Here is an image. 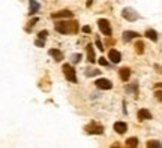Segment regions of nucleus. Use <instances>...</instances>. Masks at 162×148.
Returning a JSON list of instances; mask_svg holds the SVG:
<instances>
[{"instance_id": "obj_1", "label": "nucleus", "mask_w": 162, "mask_h": 148, "mask_svg": "<svg viewBox=\"0 0 162 148\" xmlns=\"http://www.w3.org/2000/svg\"><path fill=\"white\" fill-rule=\"evenodd\" d=\"M62 70H63V73H65V76H66L68 81H71V82H77V73H75V69H74L69 63L63 64Z\"/></svg>"}, {"instance_id": "obj_2", "label": "nucleus", "mask_w": 162, "mask_h": 148, "mask_svg": "<svg viewBox=\"0 0 162 148\" xmlns=\"http://www.w3.org/2000/svg\"><path fill=\"white\" fill-rule=\"evenodd\" d=\"M84 130H86V133H89V135H102L104 133V127L101 126V124H98V123H90V124H87L86 127H84Z\"/></svg>"}, {"instance_id": "obj_3", "label": "nucleus", "mask_w": 162, "mask_h": 148, "mask_svg": "<svg viewBox=\"0 0 162 148\" xmlns=\"http://www.w3.org/2000/svg\"><path fill=\"white\" fill-rule=\"evenodd\" d=\"M122 17H123L125 20H128V21H135V20H138V18H140L138 12H135V11H134V9H131V8L123 9V11H122Z\"/></svg>"}, {"instance_id": "obj_4", "label": "nucleus", "mask_w": 162, "mask_h": 148, "mask_svg": "<svg viewBox=\"0 0 162 148\" xmlns=\"http://www.w3.org/2000/svg\"><path fill=\"white\" fill-rule=\"evenodd\" d=\"M98 26H99V30H101L105 36H111V26H110V21H108V20L101 18V20L98 21Z\"/></svg>"}, {"instance_id": "obj_5", "label": "nucleus", "mask_w": 162, "mask_h": 148, "mask_svg": "<svg viewBox=\"0 0 162 148\" xmlns=\"http://www.w3.org/2000/svg\"><path fill=\"white\" fill-rule=\"evenodd\" d=\"M54 29H56V32H59L60 35H68V33H71V32H69V21H59V23L54 24Z\"/></svg>"}, {"instance_id": "obj_6", "label": "nucleus", "mask_w": 162, "mask_h": 148, "mask_svg": "<svg viewBox=\"0 0 162 148\" xmlns=\"http://www.w3.org/2000/svg\"><path fill=\"white\" fill-rule=\"evenodd\" d=\"M95 85H96L99 90H110V88H113V82H111L110 79H107V78H99V79H96V81H95Z\"/></svg>"}, {"instance_id": "obj_7", "label": "nucleus", "mask_w": 162, "mask_h": 148, "mask_svg": "<svg viewBox=\"0 0 162 148\" xmlns=\"http://www.w3.org/2000/svg\"><path fill=\"white\" fill-rule=\"evenodd\" d=\"M108 58H110L113 63H119L120 58H122V54H120L117 50H110V51H108Z\"/></svg>"}, {"instance_id": "obj_8", "label": "nucleus", "mask_w": 162, "mask_h": 148, "mask_svg": "<svg viewBox=\"0 0 162 148\" xmlns=\"http://www.w3.org/2000/svg\"><path fill=\"white\" fill-rule=\"evenodd\" d=\"M114 130H116L119 135H123V133H126V130H128V124L123 123V121H117V123H114Z\"/></svg>"}, {"instance_id": "obj_9", "label": "nucleus", "mask_w": 162, "mask_h": 148, "mask_svg": "<svg viewBox=\"0 0 162 148\" xmlns=\"http://www.w3.org/2000/svg\"><path fill=\"white\" fill-rule=\"evenodd\" d=\"M71 17H72V12H71L69 9H63V11L54 12V14L51 15V18H71Z\"/></svg>"}, {"instance_id": "obj_10", "label": "nucleus", "mask_w": 162, "mask_h": 148, "mask_svg": "<svg viewBox=\"0 0 162 148\" xmlns=\"http://www.w3.org/2000/svg\"><path fill=\"white\" fill-rule=\"evenodd\" d=\"M48 54H50L51 57H54V60H56V61H62V60H63V53H62L60 50L51 48V50L48 51Z\"/></svg>"}, {"instance_id": "obj_11", "label": "nucleus", "mask_w": 162, "mask_h": 148, "mask_svg": "<svg viewBox=\"0 0 162 148\" xmlns=\"http://www.w3.org/2000/svg\"><path fill=\"white\" fill-rule=\"evenodd\" d=\"M119 76L122 81H129V76H131V69L129 67H122L119 70Z\"/></svg>"}, {"instance_id": "obj_12", "label": "nucleus", "mask_w": 162, "mask_h": 148, "mask_svg": "<svg viewBox=\"0 0 162 148\" xmlns=\"http://www.w3.org/2000/svg\"><path fill=\"white\" fill-rule=\"evenodd\" d=\"M87 60L90 63H95L96 61V56H95V50H93V45L92 44L87 45Z\"/></svg>"}, {"instance_id": "obj_13", "label": "nucleus", "mask_w": 162, "mask_h": 148, "mask_svg": "<svg viewBox=\"0 0 162 148\" xmlns=\"http://www.w3.org/2000/svg\"><path fill=\"white\" fill-rule=\"evenodd\" d=\"M137 115H138V120H140V121H144V120H150V118H152V114H150V111H147V109H140Z\"/></svg>"}, {"instance_id": "obj_14", "label": "nucleus", "mask_w": 162, "mask_h": 148, "mask_svg": "<svg viewBox=\"0 0 162 148\" xmlns=\"http://www.w3.org/2000/svg\"><path fill=\"white\" fill-rule=\"evenodd\" d=\"M138 36H140V35H138L137 32H129V30H128V32L123 33V41H125V42H129V41H132L134 38H138Z\"/></svg>"}, {"instance_id": "obj_15", "label": "nucleus", "mask_w": 162, "mask_h": 148, "mask_svg": "<svg viewBox=\"0 0 162 148\" xmlns=\"http://www.w3.org/2000/svg\"><path fill=\"white\" fill-rule=\"evenodd\" d=\"M126 148H138V139L135 136L126 139Z\"/></svg>"}, {"instance_id": "obj_16", "label": "nucleus", "mask_w": 162, "mask_h": 148, "mask_svg": "<svg viewBox=\"0 0 162 148\" xmlns=\"http://www.w3.org/2000/svg\"><path fill=\"white\" fill-rule=\"evenodd\" d=\"M39 8H41L39 2H30V11H29V14H30V15L36 14V12L39 11Z\"/></svg>"}, {"instance_id": "obj_17", "label": "nucleus", "mask_w": 162, "mask_h": 148, "mask_svg": "<svg viewBox=\"0 0 162 148\" xmlns=\"http://www.w3.org/2000/svg\"><path fill=\"white\" fill-rule=\"evenodd\" d=\"M146 38H149L150 41L156 42V41H158V33H156L155 30H152V29H150V30H147V32H146Z\"/></svg>"}, {"instance_id": "obj_18", "label": "nucleus", "mask_w": 162, "mask_h": 148, "mask_svg": "<svg viewBox=\"0 0 162 148\" xmlns=\"http://www.w3.org/2000/svg\"><path fill=\"white\" fill-rule=\"evenodd\" d=\"M147 148H162V144L159 141H149L147 142Z\"/></svg>"}, {"instance_id": "obj_19", "label": "nucleus", "mask_w": 162, "mask_h": 148, "mask_svg": "<svg viewBox=\"0 0 162 148\" xmlns=\"http://www.w3.org/2000/svg\"><path fill=\"white\" fill-rule=\"evenodd\" d=\"M69 32L71 33H77L78 32V23L77 21H69Z\"/></svg>"}, {"instance_id": "obj_20", "label": "nucleus", "mask_w": 162, "mask_h": 148, "mask_svg": "<svg viewBox=\"0 0 162 148\" xmlns=\"http://www.w3.org/2000/svg\"><path fill=\"white\" fill-rule=\"evenodd\" d=\"M135 50H137L138 54H143V53H144V44H143L141 41H138V42L135 44Z\"/></svg>"}, {"instance_id": "obj_21", "label": "nucleus", "mask_w": 162, "mask_h": 148, "mask_svg": "<svg viewBox=\"0 0 162 148\" xmlns=\"http://www.w3.org/2000/svg\"><path fill=\"white\" fill-rule=\"evenodd\" d=\"M101 70H96V69H86V76H95V75H99Z\"/></svg>"}, {"instance_id": "obj_22", "label": "nucleus", "mask_w": 162, "mask_h": 148, "mask_svg": "<svg viewBox=\"0 0 162 148\" xmlns=\"http://www.w3.org/2000/svg\"><path fill=\"white\" fill-rule=\"evenodd\" d=\"M47 36H48V32H47V30H41V32L38 33V38H39L41 41H44V39H47Z\"/></svg>"}, {"instance_id": "obj_23", "label": "nucleus", "mask_w": 162, "mask_h": 148, "mask_svg": "<svg viewBox=\"0 0 162 148\" xmlns=\"http://www.w3.org/2000/svg\"><path fill=\"white\" fill-rule=\"evenodd\" d=\"M71 60H72V63H74V64L80 63V60H81V54H74V56L71 57Z\"/></svg>"}, {"instance_id": "obj_24", "label": "nucleus", "mask_w": 162, "mask_h": 148, "mask_svg": "<svg viewBox=\"0 0 162 148\" xmlns=\"http://www.w3.org/2000/svg\"><path fill=\"white\" fill-rule=\"evenodd\" d=\"M155 97H156L159 102H162V91H161V90H156V91H155Z\"/></svg>"}, {"instance_id": "obj_25", "label": "nucleus", "mask_w": 162, "mask_h": 148, "mask_svg": "<svg viewBox=\"0 0 162 148\" xmlns=\"http://www.w3.org/2000/svg\"><path fill=\"white\" fill-rule=\"evenodd\" d=\"M99 64H101V66H107V64H108V61L105 60V57H101V58H99Z\"/></svg>"}, {"instance_id": "obj_26", "label": "nucleus", "mask_w": 162, "mask_h": 148, "mask_svg": "<svg viewBox=\"0 0 162 148\" xmlns=\"http://www.w3.org/2000/svg\"><path fill=\"white\" fill-rule=\"evenodd\" d=\"M36 23H38V18H33V20L30 21V24H29V27H27V30H30V27H32V26H35Z\"/></svg>"}, {"instance_id": "obj_27", "label": "nucleus", "mask_w": 162, "mask_h": 148, "mask_svg": "<svg viewBox=\"0 0 162 148\" xmlns=\"http://www.w3.org/2000/svg\"><path fill=\"white\" fill-rule=\"evenodd\" d=\"M126 90H128V91H135V93H137V84H134V85H131V87H128Z\"/></svg>"}, {"instance_id": "obj_28", "label": "nucleus", "mask_w": 162, "mask_h": 148, "mask_svg": "<svg viewBox=\"0 0 162 148\" xmlns=\"http://www.w3.org/2000/svg\"><path fill=\"white\" fill-rule=\"evenodd\" d=\"M96 47H98L101 51H104V47H102V44H101V41H99V39H96Z\"/></svg>"}, {"instance_id": "obj_29", "label": "nucleus", "mask_w": 162, "mask_h": 148, "mask_svg": "<svg viewBox=\"0 0 162 148\" xmlns=\"http://www.w3.org/2000/svg\"><path fill=\"white\" fill-rule=\"evenodd\" d=\"M83 32H84V33H90V32H92V29H90L89 26H84V27H83Z\"/></svg>"}, {"instance_id": "obj_30", "label": "nucleus", "mask_w": 162, "mask_h": 148, "mask_svg": "<svg viewBox=\"0 0 162 148\" xmlns=\"http://www.w3.org/2000/svg\"><path fill=\"white\" fill-rule=\"evenodd\" d=\"M36 45H38V47H44V45H45V42H44V41H41V39H38V41H36Z\"/></svg>"}, {"instance_id": "obj_31", "label": "nucleus", "mask_w": 162, "mask_h": 148, "mask_svg": "<svg viewBox=\"0 0 162 148\" xmlns=\"http://www.w3.org/2000/svg\"><path fill=\"white\" fill-rule=\"evenodd\" d=\"M156 87H162V82H159V84H156Z\"/></svg>"}, {"instance_id": "obj_32", "label": "nucleus", "mask_w": 162, "mask_h": 148, "mask_svg": "<svg viewBox=\"0 0 162 148\" xmlns=\"http://www.w3.org/2000/svg\"><path fill=\"white\" fill-rule=\"evenodd\" d=\"M111 148H120V147H119V145H113Z\"/></svg>"}]
</instances>
